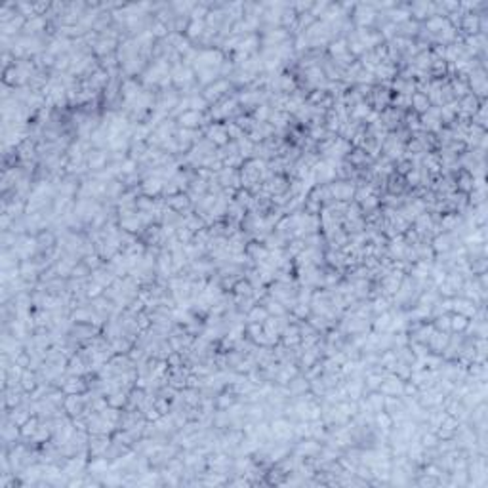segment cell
<instances>
[{
    "instance_id": "1",
    "label": "cell",
    "mask_w": 488,
    "mask_h": 488,
    "mask_svg": "<svg viewBox=\"0 0 488 488\" xmlns=\"http://www.w3.org/2000/svg\"><path fill=\"white\" fill-rule=\"evenodd\" d=\"M271 435H273V441H290V437L294 435V423H292L288 418H275L271 423Z\"/></svg>"
},
{
    "instance_id": "2",
    "label": "cell",
    "mask_w": 488,
    "mask_h": 488,
    "mask_svg": "<svg viewBox=\"0 0 488 488\" xmlns=\"http://www.w3.org/2000/svg\"><path fill=\"white\" fill-rule=\"evenodd\" d=\"M328 189H330V197L334 200H340V202H347L355 197V185L349 183V181H332L328 183Z\"/></svg>"
},
{
    "instance_id": "3",
    "label": "cell",
    "mask_w": 488,
    "mask_h": 488,
    "mask_svg": "<svg viewBox=\"0 0 488 488\" xmlns=\"http://www.w3.org/2000/svg\"><path fill=\"white\" fill-rule=\"evenodd\" d=\"M403 387L404 382L397 374H391L387 372L382 386H379V391L386 395V397H403Z\"/></svg>"
},
{
    "instance_id": "4",
    "label": "cell",
    "mask_w": 488,
    "mask_h": 488,
    "mask_svg": "<svg viewBox=\"0 0 488 488\" xmlns=\"http://www.w3.org/2000/svg\"><path fill=\"white\" fill-rule=\"evenodd\" d=\"M86 408V399L82 393H75V395H67L65 397V403H63V410L67 412L71 418L75 416H80Z\"/></svg>"
},
{
    "instance_id": "5",
    "label": "cell",
    "mask_w": 488,
    "mask_h": 488,
    "mask_svg": "<svg viewBox=\"0 0 488 488\" xmlns=\"http://www.w3.org/2000/svg\"><path fill=\"white\" fill-rule=\"evenodd\" d=\"M206 139L208 141H212L214 145L218 147H223L227 145V141H229V134H227V128H225V124H210L208 128H206Z\"/></svg>"
},
{
    "instance_id": "6",
    "label": "cell",
    "mask_w": 488,
    "mask_h": 488,
    "mask_svg": "<svg viewBox=\"0 0 488 488\" xmlns=\"http://www.w3.org/2000/svg\"><path fill=\"white\" fill-rule=\"evenodd\" d=\"M204 122H206V117L202 115V113L191 111V109L178 117V124H180V128L197 130L198 126H202Z\"/></svg>"
},
{
    "instance_id": "7",
    "label": "cell",
    "mask_w": 488,
    "mask_h": 488,
    "mask_svg": "<svg viewBox=\"0 0 488 488\" xmlns=\"http://www.w3.org/2000/svg\"><path fill=\"white\" fill-rule=\"evenodd\" d=\"M452 311L454 313H458V315H463V317L467 318H473L475 315H477V311H479V307H477V303H473L471 300H467V298H452Z\"/></svg>"
},
{
    "instance_id": "8",
    "label": "cell",
    "mask_w": 488,
    "mask_h": 488,
    "mask_svg": "<svg viewBox=\"0 0 488 488\" xmlns=\"http://www.w3.org/2000/svg\"><path fill=\"white\" fill-rule=\"evenodd\" d=\"M376 16L377 14L376 10L372 8V4H360L359 8H357V12H355V21H357V25L360 29H366L368 25L374 23Z\"/></svg>"
},
{
    "instance_id": "9",
    "label": "cell",
    "mask_w": 488,
    "mask_h": 488,
    "mask_svg": "<svg viewBox=\"0 0 488 488\" xmlns=\"http://www.w3.org/2000/svg\"><path fill=\"white\" fill-rule=\"evenodd\" d=\"M452 246H454V237H452L450 233H439V235L433 237V242H431V248H433V252H435V256H437V254H446V252H450Z\"/></svg>"
},
{
    "instance_id": "10",
    "label": "cell",
    "mask_w": 488,
    "mask_h": 488,
    "mask_svg": "<svg viewBox=\"0 0 488 488\" xmlns=\"http://www.w3.org/2000/svg\"><path fill=\"white\" fill-rule=\"evenodd\" d=\"M448 340H450V332H441V330H433V334H431V338L427 340V345L429 349L433 353H437V355H441V353L445 351V347L448 345Z\"/></svg>"
},
{
    "instance_id": "11",
    "label": "cell",
    "mask_w": 488,
    "mask_h": 488,
    "mask_svg": "<svg viewBox=\"0 0 488 488\" xmlns=\"http://www.w3.org/2000/svg\"><path fill=\"white\" fill-rule=\"evenodd\" d=\"M164 183H166V181L160 180V178L147 176L145 180H143V183H141V191H143V195H145V197H156V195H160V193H162Z\"/></svg>"
},
{
    "instance_id": "12",
    "label": "cell",
    "mask_w": 488,
    "mask_h": 488,
    "mask_svg": "<svg viewBox=\"0 0 488 488\" xmlns=\"http://www.w3.org/2000/svg\"><path fill=\"white\" fill-rule=\"evenodd\" d=\"M317 452H320V445L317 443V439L307 437V441H301L300 445L296 446V458H311Z\"/></svg>"
},
{
    "instance_id": "13",
    "label": "cell",
    "mask_w": 488,
    "mask_h": 488,
    "mask_svg": "<svg viewBox=\"0 0 488 488\" xmlns=\"http://www.w3.org/2000/svg\"><path fill=\"white\" fill-rule=\"evenodd\" d=\"M107 160H109V156H107V153H103V151H90V153L86 154V162H88V166H90V170L94 172H99V170H105L107 168Z\"/></svg>"
},
{
    "instance_id": "14",
    "label": "cell",
    "mask_w": 488,
    "mask_h": 488,
    "mask_svg": "<svg viewBox=\"0 0 488 488\" xmlns=\"http://www.w3.org/2000/svg\"><path fill=\"white\" fill-rule=\"evenodd\" d=\"M229 90V80H215L214 84H210L208 88H206V92H204V97H206V101L210 103V101H218L220 99V95H223L225 92Z\"/></svg>"
},
{
    "instance_id": "15",
    "label": "cell",
    "mask_w": 488,
    "mask_h": 488,
    "mask_svg": "<svg viewBox=\"0 0 488 488\" xmlns=\"http://www.w3.org/2000/svg\"><path fill=\"white\" fill-rule=\"evenodd\" d=\"M283 343H284V347H298L301 343V334H300V328L296 324H290V326H286L283 330Z\"/></svg>"
},
{
    "instance_id": "16",
    "label": "cell",
    "mask_w": 488,
    "mask_h": 488,
    "mask_svg": "<svg viewBox=\"0 0 488 488\" xmlns=\"http://www.w3.org/2000/svg\"><path fill=\"white\" fill-rule=\"evenodd\" d=\"M109 469H111V463L107 460V456H94V460L88 463V471L92 475H97V477L105 475Z\"/></svg>"
},
{
    "instance_id": "17",
    "label": "cell",
    "mask_w": 488,
    "mask_h": 488,
    "mask_svg": "<svg viewBox=\"0 0 488 488\" xmlns=\"http://www.w3.org/2000/svg\"><path fill=\"white\" fill-rule=\"evenodd\" d=\"M92 46H94V51L97 56H105L107 58V56H113V50L117 48V40L115 38H103V36H99Z\"/></svg>"
},
{
    "instance_id": "18",
    "label": "cell",
    "mask_w": 488,
    "mask_h": 488,
    "mask_svg": "<svg viewBox=\"0 0 488 488\" xmlns=\"http://www.w3.org/2000/svg\"><path fill=\"white\" fill-rule=\"evenodd\" d=\"M374 423L377 425V429H379V431H384V435H389V431L395 427L391 414H389V412H386V410L376 412V414H374Z\"/></svg>"
},
{
    "instance_id": "19",
    "label": "cell",
    "mask_w": 488,
    "mask_h": 488,
    "mask_svg": "<svg viewBox=\"0 0 488 488\" xmlns=\"http://www.w3.org/2000/svg\"><path fill=\"white\" fill-rule=\"evenodd\" d=\"M286 38H288V33L284 29H273V31H267L265 38H263V44H265L267 48L281 46V44L286 42Z\"/></svg>"
},
{
    "instance_id": "20",
    "label": "cell",
    "mask_w": 488,
    "mask_h": 488,
    "mask_svg": "<svg viewBox=\"0 0 488 488\" xmlns=\"http://www.w3.org/2000/svg\"><path fill=\"white\" fill-rule=\"evenodd\" d=\"M450 90H452V94H454V97H458V99H462V97H465V95L471 94V88H469V84H467V80L465 78H452V82H450Z\"/></svg>"
},
{
    "instance_id": "21",
    "label": "cell",
    "mask_w": 488,
    "mask_h": 488,
    "mask_svg": "<svg viewBox=\"0 0 488 488\" xmlns=\"http://www.w3.org/2000/svg\"><path fill=\"white\" fill-rule=\"evenodd\" d=\"M166 204L170 206L172 210H176V212H183V210H187L189 206H191V198H189V195L178 193V195H172V197L166 200Z\"/></svg>"
},
{
    "instance_id": "22",
    "label": "cell",
    "mask_w": 488,
    "mask_h": 488,
    "mask_svg": "<svg viewBox=\"0 0 488 488\" xmlns=\"http://www.w3.org/2000/svg\"><path fill=\"white\" fill-rule=\"evenodd\" d=\"M366 403H368L370 410L374 412H382L386 410V395L382 393V391H372V393L366 397Z\"/></svg>"
},
{
    "instance_id": "23",
    "label": "cell",
    "mask_w": 488,
    "mask_h": 488,
    "mask_svg": "<svg viewBox=\"0 0 488 488\" xmlns=\"http://www.w3.org/2000/svg\"><path fill=\"white\" fill-rule=\"evenodd\" d=\"M44 27H46V17L44 16H36V17H31V19H27L25 27H23V31H25L27 36H34V34L38 33V31H42Z\"/></svg>"
},
{
    "instance_id": "24",
    "label": "cell",
    "mask_w": 488,
    "mask_h": 488,
    "mask_svg": "<svg viewBox=\"0 0 488 488\" xmlns=\"http://www.w3.org/2000/svg\"><path fill=\"white\" fill-rule=\"evenodd\" d=\"M128 393L130 391H126V389H117V391L107 395V403L113 408H122L124 404L128 403Z\"/></svg>"
},
{
    "instance_id": "25",
    "label": "cell",
    "mask_w": 488,
    "mask_h": 488,
    "mask_svg": "<svg viewBox=\"0 0 488 488\" xmlns=\"http://www.w3.org/2000/svg\"><path fill=\"white\" fill-rule=\"evenodd\" d=\"M120 227H122V231L126 233H137L141 227H143V223H141V220H139V215L134 214V215H128V218H120Z\"/></svg>"
},
{
    "instance_id": "26",
    "label": "cell",
    "mask_w": 488,
    "mask_h": 488,
    "mask_svg": "<svg viewBox=\"0 0 488 488\" xmlns=\"http://www.w3.org/2000/svg\"><path fill=\"white\" fill-rule=\"evenodd\" d=\"M467 324H469V318L467 317L458 315V313H452L450 315V332H454V334H465Z\"/></svg>"
},
{
    "instance_id": "27",
    "label": "cell",
    "mask_w": 488,
    "mask_h": 488,
    "mask_svg": "<svg viewBox=\"0 0 488 488\" xmlns=\"http://www.w3.org/2000/svg\"><path fill=\"white\" fill-rule=\"evenodd\" d=\"M410 10L408 8H403V6H397V8H391V12H389V19H391V23H395V25H403V23H406L408 19H410Z\"/></svg>"
},
{
    "instance_id": "28",
    "label": "cell",
    "mask_w": 488,
    "mask_h": 488,
    "mask_svg": "<svg viewBox=\"0 0 488 488\" xmlns=\"http://www.w3.org/2000/svg\"><path fill=\"white\" fill-rule=\"evenodd\" d=\"M267 317H269V313H267V309L263 307V305H254V307L246 313V318H248L250 324H252V322L263 324V322L267 320Z\"/></svg>"
},
{
    "instance_id": "29",
    "label": "cell",
    "mask_w": 488,
    "mask_h": 488,
    "mask_svg": "<svg viewBox=\"0 0 488 488\" xmlns=\"http://www.w3.org/2000/svg\"><path fill=\"white\" fill-rule=\"evenodd\" d=\"M263 307H265L267 313L273 315V317H284V313H286V307H284L283 303H281L279 300H275V298H271L269 294H267V300H265V303H263Z\"/></svg>"
},
{
    "instance_id": "30",
    "label": "cell",
    "mask_w": 488,
    "mask_h": 488,
    "mask_svg": "<svg viewBox=\"0 0 488 488\" xmlns=\"http://www.w3.org/2000/svg\"><path fill=\"white\" fill-rule=\"evenodd\" d=\"M460 25H462L463 31H467V34H477L479 33V16H475V14H463Z\"/></svg>"
},
{
    "instance_id": "31",
    "label": "cell",
    "mask_w": 488,
    "mask_h": 488,
    "mask_svg": "<svg viewBox=\"0 0 488 488\" xmlns=\"http://www.w3.org/2000/svg\"><path fill=\"white\" fill-rule=\"evenodd\" d=\"M38 425H40V418H38V416H31V418L21 425V437L33 439L34 433H36V429H38Z\"/></svg>"
},
{
    "instance_id": "32",
    "label": "cell",
    "mask_w": 488,
    "mask_h": 488,
    "mask_svg": "<svg viewBox=\"0 0 488 488\" xmlns=\"http://www.w3.org/2000/svg\"><path fill=\"white\" fill-rule=\"evenodd\" d=\"M414 111H418L420 115H423V113L427 111L429 107H431V103H429L427 95L425 94H420V92H416V94L412 95V105H410Z\"/></svg>"
},
{
    "instance_id": "33",
    "label": "cell",
    "mask_w": 488,
    "mask_h": 488,
    "mask_svg": "<svg viewBox=\"0 0 488 488\" xmlns=\"http://www.w3.org/2000/svg\"><path fill=\"white\" fill-rule=\"evenodd\" d=\"M309 389V382L307 379H301V377H292L290 384H288V391H290V395H296V397H300V395H303L305 391Z\"/></svg>"
},
{
    "instance_id": "34",
    "label": "cell",
    "mask_w": 488,
    "mask_h": 488,
    "mask_svg": "<svg viewBox=\"0 0 488 488\" xmlns=\"http://www.w3.org/2000/svg\"><path fill=\"white\" fill-rule=\"evenodd\" d=\"M233 292H235V296H240V298H252L254 286H252L248 279H244V281H239L237 284H233Z\"/></svg>"
},
{
    "instance_id": "35",
    "label": "cell",
    "mask_w": 488,
    "mask_h": 488,
    "mask_svg": "<svg viewBox=\"0 0 488 488\" xmlns=\"http://www.w3.org/2000/svg\"><path fill=\"white\" fill-rule=\"evenodd\" d=\"M389 326H391V313H379L376 317V320L372 322L374 332H389Z\"/></svg>"
},
{
    "instance_id": "36",
    "label": "cell",
    "mask_w": 488,
    "mask_h": 488,
    "mask_svg": "<svg viewBox=\"0 0 488 488\" xmlns=\"http://www.w3.org/2000/svg\"><path fill=\"white\" fill-rule=\"evenodd\" d=\"M456 189H460L462 193H471L473 189V176L469 174V172H462L460 176H458V181H456Z\"/></svg>"
},
{
    "instance_id": "37",
    "label": "cell",
    "mask_w": 488,
    "mask_h": 488,
    "mask_svg": "<svg viewBox=\"0 0 488 488\" xmlns=\"http://www.w3.org/2000/svg\"><path fill=\"white\" fill-rule=\"evenodd\" d=\"M423 166L427 168L429 174H437V172L443 168L441 156H439V154H433V153H427L425 156H423Z\"/></svg>"
},
{
    "instance_id": "38",
    "label": "cell",
    "mask_w": 488,
    "mask_h": 488,
    "mask_svg": "<svg viewBox=\"0 0 488 488\" xmlns=\"http://www.w3.org/2000/svg\"><path fill=\"white\" fill-rule=\"evenodd\" d=\"M330 56L334 58V60H338V58H342V56H345V53H349V50H347V40L345 38H338V40H334V42L330 44Z\"/></svg>"
},
{
    "instance_id": "39",
    "label": "cell",
    "mask_w": 488,
    "mask_h": 488,
    "mask_svg": "<svg viewBox=\"0 0 488 488\" xmlns=\"http://www.w3.org/2000/svg\"><path fill=\"white\" fill-rule=\"evenodd\" d=\"M370 305H372V313L379 315V313H387V311H389V307H391L393 303H391V300H389V298H386V296H377L376 300L372 301Z\"/></svg>"
},
{
    "instance_id": "40",
    "label": "cell",
    "mask_w": 488,
    "mask_h": 488,
    "mask_svg": "<svg viewBox=\"0 0 488 488\" xmlns=\"http://www.w3.org/2000/svg\"><path fill=\"white\" fill-rule=\"evenodd\" d=\"M189 109L191 111L204 113L208 109V101L204 95H189Z\"/></svg>"
},
{
    "instance_id": "41",
    "label": "cell",
    "mask_w": 488,
    "mask_h": 488,
    "mask_svg": "<svg viewBox=\"0 0 488 488\" xmlns=\"http://www.w3.org/2000/svg\"><path fill=\"white\" fill-rule=\"evenodd\" d=\"M206 31L204 21H189L187 25V36L189 38H200Z\"/></svg>"
},
{
    "instance_id": "42",
    "label": "cell",
    "mask_w": 488,
    "mask_h": 488,
    "mask_svg": "<svg viewBox=\"0 0 488 488\" xmlns=\"http://www.w3.org/2000/svg\"><path fill=\"white\" fill-rule=\"evenodd\" d=\"M103 292H105V288H103L99 283L92 281V279H90V283L86 284V298H92V300H95V298L103 296Z\"/></svg>"
},
{
    "instance_id": "43",
    "label": "cell",
    "mask_w": 488,
    "mask_h": 488,
    "mask_svg": "<svg viewBox=\"0 0 488 488\" xmlns=\"http://www.w3.org/2000/svg\"><path fill=\"white\" fill-rule=\"evenodd\" d=\"M136 168H137V162L134 160V158H124V160L120 162V176H122V178L134 176V174H136Z\"/></svg>"
},
{
    "instance_id": "44",
    "label": "cell",
    "mask_w": 488,
    "mask_h": 488,
    "mask_svg": "<svg viewBox=\"0 0 488 488\" xmlns=\"http://www.w3.org/2000/svg\"><path fill=\"white\" fill-rule=\"evenodd\" d=\"M269 117H271V107H269L267 103L257 105V109L254 111V120H256V122H267Z\"/></svg>"
},
{
    "instance_id": "45",
    "label": "cell",
    "mask_w": 488,
    "mask_h": 488,
    "mask_svg": "<svg viewBox=\"0 0 488 488\" xmlns=\"http://www.w3.org/2000/svg\"><path fill=\"white\" fill-rule=\"evenodd\" d=\"M433 326H435V330H441V332H450V313L439 315Z\"/></svg>"
},
{
    "instance_id": "46",
    "label": "cell",
    "mask_w": 488,
    "mask_h": 488,
    "mask_svg": "<svg viewBox=\"0 0 488 488\" xmlns=\"http://www.w3.org/2000/svg\"><path fill=\"white\" fill-rule=\"evenodd\" d=\"M235 403H237V399H235L231 393H229V395L223 393V395H220V397L215 399V404H218V408H220V410H227V408H229V406H233Z\"/></svg>"
},
{
    "instance_id": "47",
    "label": "cell",
    "mask_w": 488,
    "mask_h": 488,
    "mask_svg": "<svg viewBox=\"0 0 488 488\" xmlns=\"http://www.w3.org/2000/svg\"><path fill=\"white\" fill-rule=\"evenodd\" d=\"M404 180H406V183L408 185H412V187H416V185H420L421 183V166L420 168H412L406 176H404Z\"/></svg>"
},
{
    "instance_id": "48",
    "label": "cell",
    "mask_w": 488,
    "mask_h": 488,
    "mask_svg": "<svg viewBox=\"0 0 488 488\" xmlns=\"http://www.w3.org/2000/svg\"><path fill=\"white\" fill-rule=\"evenodd\" d=\"M404 404L401 401V397H386V412L393 414V412L401 410Z\"/></svg>"
},
{
    "instance_id": "49",
    "label": "cell",
    "mask_w": 488,
    "mask_h": 488,
    "mask_svg": "<svg viewBox=\"0 0 488 488\" xmlns=\"http://www.w3.org/2000/svg\"><path fill=\"white\" fill-rule=\"evenodd\" d=\"M151 33H153V36H158V38H164V36H168V25L166 23H162V21H154L153 25H151V29H149Z\"/></svg>"
},
{
    "instance_id": "50",
    "label": "cell",
    "mask_w": 488,
    "mask_h": 488,
    "mask_svg": "<svg viewBox=\"0 0 488 488\" xmlns=\"http://www.w3.org/2000/svg\"><path fill=\"white\" fill-rule=\"evenodd\" d=\"M349 160H351V164H355V166H359V164H366V151H364V149H360V147H357V149H355V151L349 154Z\"/></svg>"
},
{
    "instance_id": "51",
    "label": "cell",
    "mask_w": 488,
    "mask_h": 488,
    "mask_svg": "<svg viewBox=\"0 0 488 488\" xmlns=\"http://www.w3.org/2000/svg\"><path fill=\"white\" fill-rule=\"evenodd\" d=\"M225 128H227V134H229V137H231V139H235V141H237L239 137L244 136V134H242V128H240L237 122H227V124H225Z\"/></svg>"
},
{
    "instance_id": "52",
    "label": "cell",
    "mask_w": 488,
    "mask_h": 488,
    "mask_svg": "<svg viewBox=\"0 0 488 488\" xmlns=\"http://www.w3.org/2000/svg\"><path fill=\"white\" fill-rule=\"evenodd\" d=\"M393 105L397 107V109H408V107L412 105V97L410 95L397 94V97L393 99Z\"/></svg>"
},
{
    "instance_id": "53",
    "label": "cell",
    "mask_w": 488,
    "mask_h": 488,
    "mask_svg": "<svg viewBox=\"0 0 488 488\" xmlns=\"http://www.w3.org/2000/svg\"><path fill=\"white\" fill-rule=\"evenodd\" d=\"M99 254H88V256H84V263L88 269H92V271H95V269H99Z\"/></svg>"
},
{
    "instance_id": "54",
    "label": "cell",
    "mask_w": 488,
    "mask_h": 488,
    "mask_svg": "<svg viewBox=\"0 0 488 488\" xmlns=\"http://www.w3.org/2000/svg\"><path fill=\"white\" fill-rule=\"evenodd\" d=\"M292 313H294L296 317L305 318L309 315V303H301V301H298V303L292 307Z\"/></svg>"
},
{
    "instance_id": "55",
    "label": "cell",
    "mask_w": 488,
    "mask_h": 488,
    "mask_svg": "<svg viewBox=\"0 0 488 488\" xmlns=\"http://www.w3.org/2000/svg\"><path fill=\"white\" fill-rule=\"evenodd\" d=\"M88 273H90V269H88L84 263H80V265L73 267V273H71V275H73V279H84Z\"/></svg>"
},
{
    "instance_id": "56",
    "label": "cell",
    "mask_w": 488,
    "mask_h": 488,
    "mask_svg": "<svg viewBox=\"0 0 488 488\" xmlns=\"http://www.w3.org/2000/svg\"><path fill=\"white\" fill-rule=\"evenodd\" d=\"M143 412H145V420L147 421H156L160 416H162L160 412L156 410V406H149V408H145Z\"/></svg>"
},
{
    "instance_id": "57",
    "label": "cell",
    "mask_w": 488,
    "mask_h": 488,
    "mask_svg": "<svg viewBox=\"0 0 488 488\" xmlns=\"http://www.w3.org/2000/svg\"><path fill=\"white\" fill-rule=\"evenodd\" d=\"M418 482H420L421 486H435V484H439V479H435V477H429V475H425V473H423V477H421Z\"/></svg>"
},
{
    "instance_id": "58",
    "label": "cell",
    "mask_w": 488,
    "mask_h": 488,
    "mask_svg": "<svg viewBox=\"0 0 488 488\" xmlns=\"http://www.w3.org/2000/svg\"><path fill=\"white\" fill-rule=\"evenodd\" d=\"M328 90H338V101H340V99H343V92H342V88H338V86L330 84V86H328ZM334 95H336V92H334ZM334 95H332V97H334Z\"/></svg>"
}]
</instances>
